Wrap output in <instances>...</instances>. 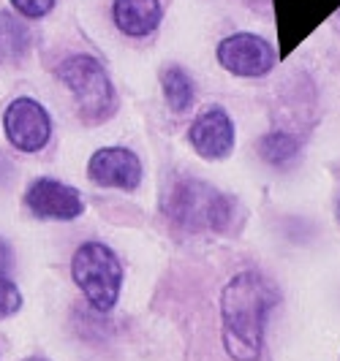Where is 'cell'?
<instances>
[{"mask_svg": "<svg viewBox=\"0 0 340 361\" xmlns=\"http://www.w3.org/2000/svg\"><path fill=\"white\" fill-rule=\"evenodd\" d=\"M6 267H8V245L0 239V274H6Z\"/></svg>", "mask_w": 340, "mask_h": 361, "instance_id": "2e32d148", "label": "cell"}, {"mask_svg": "<svg viewBox=\"0 0 340 361\" xmlns=\"http://www.w3.org/2000/svg\"><path fill=\"white\" fill-rule=\"evenodd\" d=\"M166 212L188 231H201V228L218 231L232 220V201L204 182L185 180L175 185L172 196L166 199Z\"/></svg>", "mask_w": 340, "mask_h": 361, "instance_id": "3957f363", "label": "cell"}, {"mask_svg": "<svg viewBox=\"0 0 340 361\" xmlns=\"http://www.w3.org/2000/svg\"><path fill=\"white\" fill-rule=\"evenodd\" d=\"M218 63L234 76H264L278 63L272 44L253 33H234L218 44Z\"/></svg>", "mask_w": 340, "mask_h": 361, "instance_id": "8992f818", "label": "cell"}, {"mask_svg": "<svg viewBox=\"0 0 340 361\" xmlns=\"http://www.w3.org/2000/svg\"><path fill=\"white\" fill-rule=\"evenodd\" d=\"M14 6H17L19 14H25V17H44V14H49L54 6V0H11Z\"/></svg>", "mask_w": 340, "mask_h": 361, "instance_id": "9a60e30c", "label": "cell"}, {"mask_svg": "<svg viewBox=\"0 0 340 361\" xmlns=\"http://www.w3.org/2000/svg\"><path fill=\"white\" fill-rule=\"evenodd\" d=\"M6 133L8 142L22 149V152H38L49 139V114L33 98H17L11 106L6 109Z\"/></svg>", "mask_w": 340, "mask_h": 361, "instance_id": "52a82bcc", "label": "cell"}, {"mask_svg": "<svg viewBox=\"0 0 340 361\" xmlns=\"http://www.w3.org/2000/svg\"><path fill=\"white\" fill-rule=\"evenodd\" d=\"M281 38V57L310 36L322 22L340 11V0H272Z\"/></svg>", "mask_w": 340, "mask_h": 361, "instance_id": "5b68a950", "label": "cell"}, {"mask_svg": "<svg viewBox=\"0 0 340 361\" xmlns=\"http://www.w3.org/2000/svg\"><path fill=\"white\" fill-rule=\"evenodd\" d=\"M88 174L101 188L134 190L142 182V163L126 147H104L90 158Z\"/></svg>", "mask_w": 340, "mask_h": 361, "instance_id": "ba28073f", "label": "cell"}, {"mask_svg": "<svg viewBox=\"0 0 340 361\" xmlns=\"http://www.w3.org/2000/svg\"><path fill=\"white\" fill-rule=\"evenodd\" d=\"M161 87H163V98L169 109L175 111H185V109L194 104V82L191 76L177 68V66H169L166 71L161 73Z\"/></svg>", "mask_w": 340, "mask_h": 361, "instance_id": "7c38bea8", "label": "cell"}, {"mask_svg": "<svg viewBox=\"0 0 340 361\" xmlns=\"http://www.w3.org/2000/svg\"><path fill=\"white\" fill-rule=\"evenodd\" d=\"M112 14H115V25L126 36L142 38L158 27L163 11L158 0H115Z\"/></svg>", "mask_w": 340, "mask_h": 361, "instance_id": "8fae6325", "label": "cell"}, {"mask_svg": "<svg viewBox=\"0 0 340 361\" xmlns=\"http://www.w3.org/2000/svg\"><path fill=\"white\" fill-rule=\"evenodd\" d=\"M22 305V296H19L17 286L6 277V274H0V318H6V315H14Z\"/></svg>", "mask_w": 340, "mask_h": 361, "instance_id": "5bb4252c", "label": "cell"}, {"mask_svg": "<svg viewBox=\"0 0 340 361\" xmlns=\"http://www.w3.org/2000/svg\"><path fill=\"white\" fill-rule=\"evenodd\" d=\"M278 293L256 271L232 277L221 296L223 315V348L234 361H256L262 356L264 318Z\"/></svg>", "mask_w": 340, "mask_h": 361, "instance_id": "6da1fadb", "label": "cell"}, {"mask_svg": "<svg viewBox=\"0 0 340 361\" xmlns=\"http://www.w3.org/2000/svg\"><path fill=\"white\" fill-rule=\"evenodd\" d=\"M191 145L201 158L221 161L234 149V123L221 106L201 111L191 126Z\"/></svg>", "mask_w": 340, "mask_h": 361, "instance_id": "9c48e42d", "label": "cell"}, {"mask_svg": "<svg viewBox=\"0 0 340 361\" xmlns=\"http://www.w3.org/2000/svg\"><path fill=\"white\" fill-rule=\"evenodd\" d=\"M74 280L88 296L95 310H112L120 286H123V267L120 258L101 242H88L74 253Z\"/></svg>", "mask_w": 340, "mask_h": 361, "instance_id": "7a4b0ae2", "label": "cell"}, {"mask_svg": "<svg viewBox=\"0 0 340 361\" xmlns=\"http://www.w3.org/2000/svg\"><path fill=\"white\" fill-rule=\"evenodd\" d=\"M28 361H47V359H36V356H33V359H28Z\"/></svg>", "mask_w": 340, "mask_h": 361, "instance_id": "e0dca14e", "label": "cell"}, {"mask_svg": "<svg viewBox=\"0 0 340 361\" xmlns=\"http://www.w3.org/2000/svg\"><path fill=\"white\" fill-rule=\"evenodd\" d=\"M60 79L71 90L79 114L88 123L107 120L115 109V92L104 66L90 54H74L60 66Z\"/></svg>", "mask_w": 340, "mask_h": 361, "instance_id": "277c9868", "label": "cell"}, {"mask_svg": "<svg viewBox=\"0 0 340 361\" xmlns=\"http://www.w3.org/2000/svg\"><path fill=\"white\" fill-rule=\"evenodd\" d=\"M28 207L30 212L38 217H47V220H74V217L82 215L85 204H82V196L63 185L57 180H38L30 185L28 190Z\"/></svg>", "mask_w": 340, "mask_h": 361, "instance_id": "30bf717a", "label": "cell"}, {"mask_svg": "<svg viewBox=\"0 0 340 361\" xmlns=\"http://www.w3.org/2000/svg\"><path fill=\"white\" fill-rule=\"evenodd\" d=\"M259 152H262V158L272 166H286L297 158V152H300V145H297V139L291 136V133H281V130H275V133H267L262 142H259Z\"/></svg>", "mask_w": 340, "mask_h": 361, "instance_id": "4fadbf2b", "label": "cell"}, {"mask_svg": "<svg viewBox=\"0 0 340 361\" xmlns=\"http://www.w3.org/2000/svg\"><path fill=\"white\" fill-rule=\"evenodd\" d=\"M338 217H340V204H338Z\"/></svg>", "mask_w": 340, "mask_h": 361, "instance_id": "ac0fdd59", "label": "cell"}]
</instances>
